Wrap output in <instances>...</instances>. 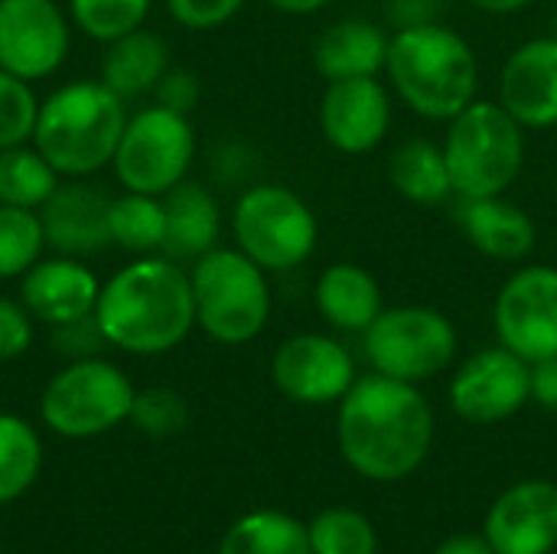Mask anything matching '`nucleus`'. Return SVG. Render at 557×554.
Wrapping results in <instances>:
<instances>
[{
	"mask_svg": "<svg viewBox=\"0 0 557 554\" xmlns=\"http://www.w3.org/2000/svg\"><path fill=\"white\" fill-rule=\"evenodd\" d=\"M532 402L557 411V353L532 366Z\"/></svg>",
	"mask_w": 557,
	"mask_h": 554,
	"instance_id": "58836bf2",
	"label": "nucleus"
},
{
	"mask_svg": "<svg viewBox=\"0 0 557 554\" xmlns=\"http://www.w3.org/2000/svg\"><path fill=\"white\" fill-rule=\"evenodd\" d=\"M232 235L238 251L268 274H281L310 261L320 242V222L307 199L290 186L255 183L235 199Z\"/></svg>",
	"mask_w": 557,
	"mask_h": 554,
	"instance_id": "6e6552de",
	"label": "nucleus"
},
{
	"mask_svg": "<svg viewBox=\"0 0 557 554\" xmlns=\"http://www.w3.org/2000/svg\"><path fill=\"white\" fill-rule=\"evenodd\" d=\"M193 160L196 131L189 114L170 111L153 101L150 108H140L127 118L111 170L117 183L131 193L166 196L189 176Z\"/></svg>",
	"mask_w": 557,
	"mask_h": 554,
	"instance_id": "9d476101",
	"label": "nucleus"
},
{
	"mask_svg": "<svg viewBox=\"0 0 557 554\" xmlns=\"http://www.w3.org/2000/svg\"><path fill=\"white\" fill-rule=\"evenodd\" d=\"M199 95H202L199 78L189 69H173V65L166 69V75L153 88L157 104H163L170 111H180V114H193L196 104H199Z\"/></svg>",
	"mask_w": 557,
	"mask_h": 554,
	"instance_id": "4c0bfd02",
	"label": "nucleus"
},
{
	"mask_svg": "<svg viewBox=\"0 0 557 554\" xmlns=\"http://www.w3.org/2000/svg\"><path fill=\"white\" fill-rule=\"evenodd\" d=\"M483 535L493 554H555L557 483L522 480L496 496Z\"/></svg>",
	"mask_w": 557,
	"mask_h": 554,
	"instance_id": "dca6fc26",
	"label": "nucleus"
},
{
	"mask_svg": "<svg viewBox=\"0 0 557 554\" xmlns=\"http://www.w3.org/2000/svg\"><path fill=\"white\" fill-rule=\"evenodd\" d=\"M392 127V95L379 75L326 82L320 98V131L339 153H372Z\"/></svg>",
	"mask_w": 557,
	"mask_h": 554,
	"instance_id": "2eb2a0df",
	"label": "nucleus"
},
{
	"mask_svg": "<svg viewBox=\"0 0 557 554\" xmlns=\"http://www.w3.org/2000/svg\"><path fill=\"white\" fill-rule=\"evenodd\" d=\"M101 294L98 274L72 255H42L20 278V300L33 320L52 327L82 320L95 313Z\"/></svg>",
	"mask_w": 557,
	"mask_h": 554,
	"instance_id": "a211bd4d",
	"label": "nucleus"
},
{
	"mask_svg": "<svg viewBox=\"0 0 557 554\" xmlns=\"http://www.w3.org/2000/svg\"><path fill=\"white\" fill-rule=\"evenodd\" d=\"M75 23L55 0H0V69L23 82L52 78L72 52Z\"/></svg>",
	"mask_w": 557,
	"mask_h": 554,
	"instance_id": "f8f14e48",
	"label": "nucleus"
},
{
	"mask_svg": "<svg viewBox=\"0 0 557 554\" xmlns=\"http://www.w3.org/2000/svg\"><path fill=\"white\" fill-rule=\"evenodd\" d=\"M313 304L320 317L343 333H366L385 310L379 278L352 261H336L323 268L313 287Z\"/></svg>",
	"mask_w": 557,
	"mask_h": 554,
	"instance_id": "5701e85b",
	"label": "nucleus"
},
{
	"mask_svg": "<svg viewBox=\"0 0 557 554\" xmlns=\"http://www.w3.org/2000/svg\"><path fill=\"white\" fill-rule=\"evenodd\" d=\"M219 554H310V535L290 513L255 509L228 526Z\"/></svg>",
	"mask_w": 557,
	"mask_h": 554,
	"instance_id": "a878e982",
	"label": "nucleus"
},
{
	"mask_svg": "<svg viewBox=\"0 0 557 554\" xmlns=\"http://www.w3.org/2000/svg\"><path fill=\"white\" fill-rule=\"evenodd\" d=\"M362 346L379 376L421 385L454 366L460 336L447 313L424 304H405L385 307L362 333Z\"/></svg>",
	"mask_w": 557,
	"mask_h": 554,
	"instance_id": "1a4fd4ad",
	"label": "nucleus"
},
{
	"mask_svg": "<svg viewBox=\"0 0 557 554\" xmlns=\"http://www.w3.org/2000/svg\"><path fill=\"white\" fill-rule=\"evenodd\" d=\"M33 313L23 307V300L0 297V362H13L33 346Z\"/></svg>",
	"mask_w": 557,
	"mask_h": 554,
	"instance_id": "e433bc0d",
	"label": "nucleus"
},
{
	"mask_svg": "<svg viewBox=\"0 0 557 554\" xmlns=\"http://www.w3.org/2000/svg\"><path fill=\"white\" fill-rule=\"evenodd\" d=\"M552 36H557V16H555V33H552Z\"/></svg>",
	"mask_w": 557,
	"mask_h": 554,
	"instance_id": "c03bdc74",
	"label": "nucleus"
},
{
	"mask_svg": "<svg viewBox=\"0 0 557 554\" xmlns=\"http://www.w3.org/2000/svg\"><path fill=\"white\" fill-rule=\"evenodd\" d=\"M42 470V441L29 421L0 411V506L29 493Z\"/></svg>",
	"mask_w": 557,
	"mask_h": 554,
	"instance_id": "cd10ccee",
	"label": "nucleus"
},
{
	"mask_svg": "<svg viewBox=\"0 0 557 554\" xmlns=\"http://www.w3.org/2000/svg\"><path fill=\"white\" fill-rule=\"evenodd\" d=\"M62 176L33 144H16L0 150V206L39 209Z\"/></svg>",
	"mask_w": 557,
	"mask_h": 554,
	"instance_id": "c85d7f7f",
	"label": "nucleus"
},
{
	"mask_svg": "<svg viewBox=\"0 0 557 554\" xmlns=\"http://www.w3.org/2000/svg\"><path fill=\"white\" fill-rule=\"evenodd\" d=\"M127 118V101L101 78L65 82L39 98L29 144L62 180H91L111 167Z\"/></svg>",
	"mask_w": 557,
	"mask_h": 554,
	"instance_id": "20e7f679",
	"label": "nucleus"
},
{
	"mask_svg": "<svg viewBox=\"0 0 557 554\" xmlns=\"http://www.w3.org/2000/svg\"><path fill=\"white\" fill-rule=\"evenodd\" d=\"M450 408L470 424H499L532 402V366L506 346L473 353L450 379Z\"/></svg>",
	"mask_w": 557,
	"mask_h": 554,
	"instance_id": "ddd939ff",
	"label": "nucleus"
},
{
	"mask_svg": "<svg viewBox=\"0 0 557 554\" xmlns=\"http://www.w3.org/2000/svg\"><path fill=\"white\" fill-rule=\"evenodd\" d=\"M108 235H111V245L121 251H131L137 258L157 255L166 235L163 196L131 193V189H124L121 196H111Z\"/></svg>",
	"mask_w": 557,
	"mask_h": 554,
	"instance_id": "bb28decb",
	"label": "nucleus"
},
{
	"mask_svg": "<svg viewBox=\"0 0 557 554\" xmlns=\"http://www.w3.org/2000/svg\"><path fill=\"white\" fill-rule=\"evenodd\" d=\"M134 382L127 372L101 356L65 362L42 389V424L69 441H91L131 421Z\"/></svg>",
	"mask_w": 557,
	"mask_h": 554,
	"instance_id": "0eeeda50",
	"label": "nucleus"
},
{
	"mask_svg": "<svg viewBox=\"0 0 557 554\" xmlns=\"http://www.w3.org/2000/svg\"><path fill=\"white\" fill-rule=\"evenodd\" d=\"M388 180L414 206H441L454 196L447 157L441 144L431 140H408L388 160Z\"/></svg>",
	"mask_w": 557,
	"mask_h": 554,
	"instance_id": "393cba45",
	"label": "nucleus"
},
{
	"mask_svg": "<svg viewBox=\"0 0 557 554\" xmlns=\"http://www.w3.org/2000/svg\"><path fill=\"white\" fill-rule=\"evenodd\" d=\"M388 42L392 36L372 20L362 16L339 20L320 33L313 46V69L326 82L382 75L388 62Z\"/></svg>",
	"mask_w": 557,
	"mask_h": 554,
	"instance_id": "412c9836",
	"label": "nucleus"
},
{
	"mask_svg": "<svg viewBox=\"0 0 557 554\" xmlns=\"http://www.w3.org/2000/svg\"><path fill=\"white\" fill-rule=\"evenodd\" d=\"M343 460L366 480L398 483L411 477L434 444V408L411 382L388 376L356 379L336 411Z\"/></svg>",
	"mask_w": 557,
	"mask_h": 554,
	"instance_id": "f257e3e1",
	"label": "nucleus"
},
{
	"mask_svg": "<svg viewBox=\"0 0 557 554\" xmlns=\"http://www.w3.org/2000/svg\"><path fill=\"white\" fill-rule=\"evenodd\" d=\"M153 0H69L75 29L95 42H111L147 23Z\"/></svg>",
	"mask_w": 557,
	"mask_h": 554,
	"instance_id": "2f4dec72",
	"label": "nucleus"
},
{
	"mask_svg": "<svg viewBox=\"0 0 557 554\" xmlns=\"http://www.w3.org/2000/svg\"><path fill=\"white\" fill-rule=\"evenodd\" d=\"M441 0H392L388 3V16L398 29L405 26H418V23H434Z\"/></svg>",
	"mask_w": 557,
	"mask_h": 554,
	"instance_id": "ea45409f",
	"label": "nucleus"
},
{
	"mask_svg": "<svg viewBox=\"0 0 557 554\" xmlns=\"http://www.w3.org/2000/svg\"><path fill=\"white\" fill-rule=\"evenodd\" d=\"M36 114H39V98L33 91V82H23L20 75L0 69V150L29 144Z\"/></svg>",
	"mask_w": 557,
	"mask_h": 554,
	"instance_id": "72a5a7b5",
	"label": "nucleus"
},
{
	"mask_svg": "<svg viewBox=\"0 0 557 554\" xmlns=\"http://www.w3.org/2000/svg\"><path fill=\"white\" fill-rule=\"evenodd\" d=\"M111 196L88 180H62L52 196L39 206L46 245L55 255L88 258L101 248H111L108 235Z\"/></svg>",
	"mask_w": 557,
	"mask_h": 554,
	"instance_id": "6ab92c4d",
	"label": "nucleus"
},
{
	"mask_svg": "<svg viewBox=\"0 0 557 554\" xmlns=\"http://www.w3.org/2000/svg\"><path fill=\"white\" fill-rule=\"evenodd\" d=\"M264 3L277 13H287V16H310V13L326 10L333 0H264Z\"/></svg>",
	"mask_w": 557,
	"mask_h": 554,
	"instance_id": "79ce46f5",
	"label": "nucleus"
},
{
	"mask_svg": "<svg viewBox=\"0 0 557 554\" xmlns=\"http://www.w3.org/2000/svg\"><path fill=\"white\" fill-rule=\"evenodd\" d=\"M385 75L398 98L428 121H450L480 95V56L463 33L444 23L395 29Z\"/></svg>",
	"mask_w": 557,
	"mask_h": 554,
	"instance_id": "7ed1b4c3",
	"label": "nucleus"
},
{
	"mask_svg": "<svg viewBox=\"0 0 557 554\" xmlns=\"http://www.w3.org/2000/svg\"><path fill=\"white\" fill-rule=\"evenodd\" d=\"M460 229L467 242L493 261H525L539 242V229L532 216L506 193L463 199Z\"/></svg>",
	"mask_w": 557,
	"mask_h": 554,
	"instance_id": "aec40b11",
	"label": "nucleus"
},
{
	"mask_svg": "<svg viewBox=\"0 0 557 554\" xmlns=\"http://www.w3.org/2000/svg\"><path fill=\"white\" fill-rule=\"evenodd\" d=\"M104 346H108V340H104L95 313L82 317V320H72V323H62V327H52V349L59 356H65L69 362L101 356Z\"/></svg>",
	"mask_w": 557,
	"mask_h": 554,
	"instance_id": "c9c22d12",
	"label": "nucleus"
},
{
	"mask_svg": "<svg viewBox=\"0 0 557 554\" xmlns=\"http://www.w3.org/2000/svg\"><path fill=\"white\" fill-rule=\"evenodd\" d=\"M166 212V235H163V255L173 261H196L206 251L219 248L222 235V212L215 196L193 180H183L163 196Z\"/></svg>",
	"mask_w": 557,
	"mask_h": 554,
	"instance_id": "4be33fe9",
	"label": "nucleus"
},
{
	"mask_svg": "<svg viewBox=\"0 0 557 554\" xmlns=\"http://www.w3.org/2000/svg\"><path fill=\"white\" fill-rule=\"evenodd\" d=\"M444 157L460 199L506 193L525 163V127L499 104L476 98L447 121Z\"/></svg>",
	"mask_w": 557,
	"mask_h": 554,
	"instance_id": "423d86ee",
	"label": "nucleus"
},
{
	"mask_svg": "<svg viewBox=\"0 0 557 554\" xmlns=\"http://www.w3.org/2000/svg\"><path fill=\"white\" fill-rule=\"evenodd\" d=\"M310 554H379V532L372 519L349 506H333L307 526Z\"/></svg>",
	"mask_w": 557,
	"mask_h": 554,
	"instance_id": "7c9ffc66",
	"label": "nucleus"
},
{
	"mask_svg": "<svg viewBox=\"0 0 557 554\" xmlns=\"http://www.w3.org/2000/svg\"><path fill=\"white\" fill-rule=\"evenodd\" d=\"M95 320L111 349L127 356L173 353L196 327L189 271L166 255L134 258L101 284Z\"/></svg>",
	"mask_w": 557,
	"mask_h": 554,
	"instance_id": "f03ea898",
	"label": "nucleus"
},
{
	"mask_svg": "<svg viewBox=\"0 0 557 554\" xmlns=\"http://www.w3.org/2000/svg\"><path fill=\"white\" fill-rule=\"evenodd\" d=\"M277 392L297 405H339L356 382L349 349L326 333L287 336L271 356Z\"/></svg>",
	"mask_w": 557,
	"mask_h": 554,
	"instance_id": "4468645a",
	"label": "nucleus"
},
{
	"mask_svg": "<svg viewBox=\"0 0 557 554\" xmlns=\"http://www.w3.org/2000/svg\"><path fill=\"white\" fill-rule=\"evenodd\" d=\"M196 327L219 346L255 343L271 320L268 271L238 248H212L189 268Z\"/></svg>",
	"mask_w": 557,
	"mask_h": 554,
	"instance_id": "39448f33",
	"label": "nucleus"
},
{
	"mask_svg": "<svg viewBox=\"0 0 557 554\" xmlns=\"http://www.w3.org/2000/svg\"><path fill=\"white\" fill-rule=\"evenodd\" d=\"M525 131L557 127V36H539L509 52L496 98Z\"/></svg>",
	"mask_w": 557,
	"mask_h": 554,
	"instance_id": "f3484780",
	"label": "nucleus"
},
{
	"mask_svg": "<svg viewBox=\"0 0 557 554\" xmlns=\"http://www.w3.org/2000/svg\"><path fill=\"white\" fill-rule=\"evenodd\" d=\"M493 330L499 346L529 366L557 353V268L525 264L512 271L493 300Z\"/></svg>",
	"mask_w": 557,
	"mask_h": 554,
	"instance_id": "9b49d317",
	"label": "nucleus"
},
{
	"mask_svg": "<svg viewBox=\"0 0 557 554\" xmlns=\"http://www.w3.org/2000/svg\"><path fill=\"white\" fill-rule=\"evenodd\" d=\"M170 16L183 26V29H219L225 26L232 16L242 13V7L248 0H163Z\"/></svg>",
	"mask_w": 557,
	"mask_h": 554,
	"instance_id": "f704fd0d",
	"label": "nucleus"
},
{
	"mask_svg": "<svg viewBox=\"0 0 557 554\" xmlns=\"http://www.w3.org/2000/svg\"><path fill=\"white\" fill-rule=\"evenodd\" d=\"M434 554H493L486 535H476V532H457L450 539H444Z\"/></svg>",
	"mask_w": 557,
	"mask_h": 554,
	"instance_id": "a19ab883",
	"label": "nucleus"
},
{
	"mask_svg": "<svg viewBox=\"0 0 557 554\" xmlns=\"http://www.w3.org/2000/svg\"><path fill=\"white\" fill-rule=\"evenodd\" d=\"M131 424L147 434V438H173L189 424V408L183 402L180 392L166 389V385H153V389H140L134 395L131 405Z\"/></svg>",
	"mask_w": 557,
	"mask_h": 554,
	"instance_id": "473e14b6",
	"label": "nucleus"
},
{
	"mask_svg": "<svg viewBox=\"0 0 557 554\" xmlns=\"http://www.w3.org/2000/svg\"><path fill=\"white\" fill-rule=\"evenodd\" d=\"M170 69V46L160 33L140 26L127 36H117L104 42L101 56V82L117 91L124 101L150 95L157 82Z\"/></svg>",
	"mask_w": 557,
	"mask_h": 554,
	"instance_id": "b1692460",
	"label": "nucleus"
},
{
	"mask_svg": "<svg viewBox=\"0 0 557 554\" xmlns=\"http://www.w3.org/2000/svg\"><path fill=\"white\" fill-rule=\"evenodd\" d=\"M476 10H483V13H493V16H509V13H522V10H529L532 3H539V0H470Z\"/></svg>",
	"mask_w": 557,
	"mask_h": 554,
	"instance_id": "37998d69",
	"label": "nucleus"
},
{
	"mask_svg": "<svg viewBox=\"0 0 557 554\" xmlns=\"http://www.w3.org/2000/svg\"><path fill=\"white\" fill-rule=\"evenodd\" d=\"M46 248L39 209L0 206V281H20Z\"/></svg>",
	"mask_w": 557,
	"mask_h": 554,
	"instance_id": "c756f323",
	"label": "nucleus"
}]
</instances>
